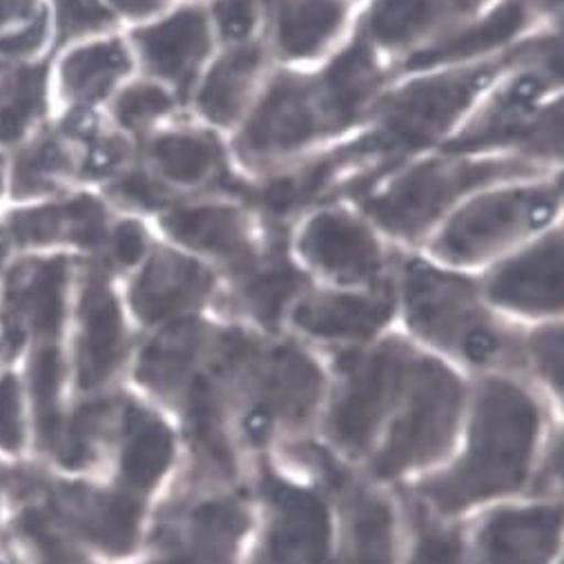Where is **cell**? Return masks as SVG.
<instances>
[{"mask_svg": "<svg viewBox=\"0 0 564 564\" xmlns=\"http://www.w3.org/2000/svg\"><path fill=\"white\" fill-rule=\"evenodd\" d=\"M395 83L389 61L355 28L317 67L274 65L230 134L243 176H257L359 132Z\"/></svg>", "mask_w": 564, "mask_h": 564, "instance_id": "obj_1", "label": "cell"}, {"mask_svg": "<svg viewBox=\"0 0 564 564\" xmlns=\"http://www.w3.org/2000/svg\"><path fill=\"white\" fill-rule=\"evenodd\" d=\"M529 41L531 36L487 61L398 78L370 121L341 141L357 172L341 202H348L402 163L440 150L476 108L482 94L527 54Z\"/></svg>", "mask_w": 564, "mask_h": 564, "instance_id": "obj_2", "label": "cell"}, {"mask_svg": "<svg viewBox=\"0 0 564 564\" xmlns=\"http://www.w3.org/2000/svg\"><path fill=\"white\" fill-rule=\"evenodd\" d=\"M540 431L538 400L507 375H489L476 393L466 453L448 471L420 482L413 489V505L446 518L524 489Z\"/></svg>", "mask_w": 564, "mask_h": 564, "instance_id": "obj_3", "label": "cell"}, {"mask_svg": "<svg viewBox=\"0 0 564 564\" xmlns=\"http://www.w3.org/2000/svg\"><path fill=\"white\" fill-rule=\"evenodd\" d=\"M540 163L516 154H457L433 150L402 163L352 195V204L400 250H422L442 221L487 187L546 176Z\"/></svg>", "mask_w": 564, "mask_h": 564, "instance_id": "obj_4", "label": "cell"}, {"mask_svg": "<svg viewBox=\"0 0 564 564\" xmlns=\"http://www.w3.org/2000/svg\"><path fill=\"white\" fill-rule=\"evenodd\" d=\"M562 36L546 28L440 148L457 154H516L557 170L562 161Z\"/></svg>", "mask_w": 564, "mask_h": 564, "instance_id": "obj_5", "label": "cell"}, {"mask_svg": "<svg viewBox=\"0 0 564 564\" xmlns=\"http://www.w3.org/2000/svg\"><path fill=\"white\" fill-rule=\"evenodd\" d=\"M395 297L406 328L431 348L485 370L524 368V330L485 302L478 276L402 250Z\"/></svg>", "mask_w": 564, "mask_h": 564, "instance_id": "obj_6", "label": "cell"}, {"mask_svg": "<svg viewBox=\"0 0 564 564\" xmlns=\"http://www.w3.org/2000/svg\"><path fill=\"white\" fill-rule=\"evenodd\" d=\"M326 391V375L295 337L254 330L232 375L228 413L235 442L261 448L311 424Z\"/></svg>", "mask_w": 564, "mask_h": 564, "instance_id": "obj_7", "label": "cell"}, {"mask_svg": "<svg viewBox=\"0 0 564 564\" xmlns=\"http://www.w3.org/2000/svg\"><path fill=\"white\" fill-rule=\"evenodd\" d=\"M562 210V174L500 183L459 204L422 246L431 261L471 270L522 248L557 226Z\"/></svg>", "mask_w": 564, "mask_h": 564, "instance_id": "obj_8", "label": "cell"}, {"mask_svg": "<svg viewBox=\"0 0 564 564\" xmlns=\"http://www.w3.org/2000/svg\"><path fill=\"white\" fill-rule=\"evenodd\" d=\"M417 355L420 348L400 335H382L370 344L337 350L326 417V437L335 451L348 459L375 451L400 404Z\"/></svg>", "mask_w": 564, "mask_h": 564, "instance_id": "obj_9", "label": "cell"}, {"mask_svg": "<svg viewBox=\"0 0 564 564\" xmlns=\"http://www.w3.org/2000/svg\"><path fill=\"white\" fill-rule=\"evenodd\" d=\"M466 389L437 357L417 355L389 429L370 459L372 474L393 480L437 462L453 446Z\"/></svg>", "mask_w": 564, "mask_h": 564, "instance_id": "obj_10", "label": "cell"}, {"mask_svg": "<svg viewBox=\"0 0 564 564\" xmlns=\"http://www.w3.org/2000/svg\"><path fill=\"white\" fill-rule=\"evenodd\" d=\"M291 250L315 284L335 289L391 286L402 254L348 202L304 215L291 232Z\"/></svg>", "mask_w": 564, "mask_h": 564, "instance_id": "obj_11", "label": "cell"}, {"mask_svg": "<svg viewBox=\"0 0 564 564\" xmlns=\"http://www.w3.org/2000/svg\"><path fill=\"white\" fill-rule=\"evenodd\" d=\"M248 527L250 511L239 494L193 480L161 513L148 564H237Z\"/></svg>", "mask_w": 564, "mask_h": 564, "instance_id": "obj_12", "label": "cell"}, {"mask_svg": "<svg viewBox=\"0 0 564 564\" xmlns=\"http://www.w3.org/2000/svg\"><path fill=\"white\" fill-rule=\"evenodd\" d=\"M156 219L167 243L206 261L221 279L246 270L276 235L286 232L268 226L246 202L232 195L181 199Z\"/></svg>", "mask_w": 564, "mask_h": 564, "instance_id": "obj_13", "label": "cell"}, {"mask_svg": "<svg viewBox=\"0 0 564 564\" xmlns=\"http://www.w3.org/2000/svg\"><path fill=\"white\" fill-rule=\"evenodd\" d=\"M54 540H78L110 555L137 549L143 522V498L126 489L87 485L34 487L23 507Z\"/></svg>", "mask_w": 564, "mask_h": 564, "instance_id": "obj_14", "label": "cell"}, {"mask_svg": "<svg viewBox=\"0 0 564 564\" xmlns=\"http://www.w3.org/2000/svg\"><path fill=\"white\" fill-rule=\"evenodd\" d=\"M139 159L178 199L237 197L243 181L221 132L187 115L145 137L139 143Z\"/></svg>", "mask_w": 564, "mask_h": 564, "instance_id": "obj_15", "label": "cell"}, {"mask_svg": "<svg viewBox=\"0 0 564 564\" xmlns=\"http://www.w3.org/2000/svg\"><path fill=\"white\" fill-rule=\"evenodd\" d=\"M221 293L224 279L215 268L167 241H154L130 274L128 306L145 328L156 330L217 311Z\"/></svg>", "mask_w": 564, "mask_h": 564, "instance_id": "obj_16", "label": "cell"}, {"mask_svg": "<svg viewBox=\"0 0 564 564\" xmlns=\"http://www.w3.org/2000/svg\"><path fill=\"white\" fill-rule=\"evenodd\" d=\"M263 505V535L257 564H330L333 522L326 498L279 476L261 462L257 478Z\"/></svg>", "mask_w": 564, "mask_h": 564, "instance_id": "obj_17", "label": "cell"}, {"mask_svg": "<svg viewBox=\"0 0 564 564\" xmlns=\"http://www.w3.org/2000/svg\"><path fill=\"white\" fill-rule=\"evenodd\" d=\"M130 50L148 78L170 87L187 106L219 45L206 6L174 3L167 12L132 30Z\"/></svg>", "mask_w": 564, "mask_h": 564, "instance_id": "obj_18", "label": "cell"}, {"mask_svg": "<svg viewBox=\"0 0 564 564\" xmlns=\"http://www.w3.org/2000/svg\"><path fill=\"white\" fill-rule=\"evenodd\" d=\"M313 284V276L291 250V232L276 235L254 263L224 279L217 313L259 333L279 335Z\"/></svg>", "mask_w": 564, "mask_h": 564, "instance_id": "obj_19", "label": "cell"}, {"mask_svg": "<svg viewBox=\"0 0 564 564\" xmlns=\"http://www.w3.org/2000/svg\"><path fill=\"white\" fill-rule=\"evenodd\" d=\"M485 302L500 315L538 322L562 313V228L553 226L478 274Z\"/></svg>", "mask_w": 564, "mask_h": 564, "instance_id": "obj_20", "label": "cell"}, {"mask_svg": "<svg viewBox=\"0 0 564 564\" xmlns=\"http://www.w3.org/2000/svg\"><path fill=\"white\" fill-rule=\"evenodd\" d=\"M395 317V281L382 289L313 284L293 306L286 326L308 341L346 350L380 339Z\"/></svg>", "mask_w": 564, "mask_h": 564, "instance_id": "obj_21", "label": "cell"}, {"mask_svg": "<svg viewBox=\"0 0 564 564\" xmlns=\"http://www.w3.org/2000/svg\"><path fill=\"white\" fill-rule=\"evenodd\" d=\"M326 489L339 500L341 546L330 564H395L398 518L393 505L378 491L357 482L319 446H302Z\"/></svg>", "mask_w": 564, "mask_h": 564, "instance_id": "obj_22", "label": "cell"}, {"mask_svg": "<svg viewBox=\"0 0 564 564\" xmlns=\"http://www.w3.org/2000/svg\"><path fill=\"white\" fill-rule=\"evenodd\" d=\"M265 43L274 65L306 67L337 52L355 28L352 0H261Z\"/></svg>", "mask_w": 564, "mask_h": 564, "instance_id": "obj_23", "label": "cell"}, {"mask_svg": "<svg viewBox=\"0 0 564 564\" xmlns=\"http://www.w3.org/2000/svg\"><path fill=\"white\" fill-rule=\"evenodd\" d=\"M494 0H368L355 30L391 69L413 52L451 34L487 10Z\"/></svg>", "mask_w": 564, "mask_h": 564, "instance_id": "obj_24", "label": "cell"}, {"mask_svg": "<svg viewBox=\"0 0 564 564\" xmlns=\"http://www.w3.org/2000/svg\"><path fill=\"white\" fill-rule=\"evenodd\" d=\"M272 67L274 61L261 39L219 47L187 99V112L221 134H232L257 101Z\"/></svg>", "mask_w": 564, "mask_h": 564, "instance_id": "obj_25", "label": "cell"}, {"mask_svg": "<svg viewBox=\"0 0 564 564\" xmlns=\"http://www.w3.org/2000/svg\"><path fill=\"white\" fill-rule=\"evenodd\" d=\"M130 352V330L106 270H91L78 297L76 382L85 393L104 389Z\"/></svg>", "mask_w": 564, "mask_h": 564, "instance_id": "obj_26", "label": "cell"}, {"mask_svg": "<svg viewBox=\"0 0 564 564\" xmlns=\"http://www.w3.org/2000/svg\"><path fill=\"white\" fill-rule=\"evenodd\" d=\"M557 507L500 509L466 540L468 564H549L560 544Z\"/></svg>", "mask_w": 564, "mask_h": 564, "instance_id": "obj_27", "label": "cell"}, {"mask_svg": "<svg viewBox=\"0 0 564 564\" xmlns=\"http://www.w3.org/2000/svg\"><path fill=\"white\" fill-rule=\"evenodd\" d=\"M69 281V261L54 257L30 263L17 272L8 289L3 348L14 352L30 333L54 339L65 319V293Z\"/></svg>", "mask_w": 564, "mask_h": 564, "instance_id": "obj_28", "label": "cell"}, {"mask_svg": "<svg viewBox=\"0 0 564 564\" xmlns=\"http://www.w3.org/2000/svg\"><path fill=\"white\" fill-rule=\"evenodd\" d=\"M115 444L119 446V487L145 496L174 459V435L167 424L134 400H121Z\"/></svg>", "mask_w": 564, "mask_h": 564, "instance_id": "obj_29", "label": "cell"}, {"mask_svg": "<svg viewBox=\"0 0 564 564\" xmlns=\"http://www.w3.org/2000/svg\"><path fill=\"white\" fill-rule=\"evenodd\" d=\"M110 228L106 204L91 195H78L69 202L23 210L12 217V232L21 243L67 241L99 250L106 246Z\"/></svg>", "mask_w": 564, "mask_h": 564, "instance_id": "obj_30", "label": "cell"}, {"mask_svg": "<svg viewBox=\"0 0 564 564\" xmlns=\"http://www.w3.org/2000/svg\"><path fill=\"white\" fill-rule=\"evenodd\" d=\"M137 61L130 43L106 39L74 50L61 65V80L76 108L97 106L119 91V85L132 74Z\"/></svg>", "mask_w": 564, "mask_h": 564, "instance_id": "obj_31", "label": "cell"}, {"mask_svg": "<svg viewBox=\"0 0 564 564\" xmlns=\"http://www.w3.org/2000/svg\"><path fill=\"white\" fill-rule=\"evenodd\" d=\"M121 400H94L83 404L69 422L61 424V431L52 444V453L72 471L91 466L104 453V448L115 442L119 424Z\"/></svg>", "mask_w": 564, "mask_h": 564, "instance_id": "obj_32", "label": "cell"}, {"mask_svg": "<svg viewBox=\"0 0 564 564\" xmlns=\"http://www.w3.org/2000/svg\"><path fill=\"white\" fill-rule=\"evenodd\" d=\"M112 115L117 128L132 141L141 143L154 130L185 117L187 106L170 87L145 76L123 85L115 94Z\"/></svg>", "mask_w": 564, "mask_h": 564, "instance_id": "obj_33", "label": "cell"}, {"mask_svg": "<svg viewBox=\"0 0 564 564\" xmlns=\"http://www.w3.org/2000/svg\"><path fill=\"white\" fill-rule=\"evenodd\" d=\"M45 104V69L21 67L0 80V141H17L41 115Z\"/></svg>", "mask_w": 564, "mask_h": 564, "instance_id": "obj_34", "label": "cell"}, {"mask_svg": "<svg viewBox=\"0 0 564 564\" xmlns=\"http://www.w3.org/2000/svg\"><path fill=\"white\" fill-rule=\"evenodd\" d=\"M61 384H63V357L56 344H43L30 366V389L36 411V429L41 444L50 451L63 417L58 409L61 400Z\"/></svg>", "mask_w": 564, "mask_h": 564, "instance_id": "obj_35", "label": "cell"}, {"mask_svg": "<svg viewBox=\"0 0 564 564\" xmlns=\"http://www.w3.org/2000/svg\"><path fill=\"white\" fill-rule=\"evenodd\" d=\"M415 544L409 564H468L466 538L420 505L411 507Z\"/></svg>", "mask_w": 564, "mask_h": 564, "instance_id": "obj_36", "label": "cell"}, {"mask_svg": "<svg viewBox=\"0 0 564 564\" xmlns=\"http://www.w3.org/2000/svg\"><path fill=\"white\" fill-rule=\"evenodd\" d=\"M108 195L115 204L132 213L156 217L176 202H181L159 178L150 174L141 159H137L132 165H128L123 172L108 181Z\"/></svg>", "mask_w": 564, "mask_h": 564, "instance_id": "obj_37", "label": "cell"}, {"mask_svg": "<svg viewBox=\"0 0 564 564\" xmlns=\"http://www.w3.org/2000/svg\"><path fill=\"white\" fill-rule=\"evenodd\" d=\"M72 170V156L56 139H45L28 150L14 170V193L19 197L43 195L56 187L58 178Z\"/></svg>", "mask_w": 564, "mask_h": 564, "instance_id": "obj_38", "label": "cell"}, {"mask_svg": "<svg viewBox=\"0 0 564 564\" xmlns=\"http://www.w3.org/2000/svg\"><path fill=\"white\" fill-rule=\"evenodd\" d=\"M206 12L219 47L261 39V0H208Z\"/></svg>", "mask_w": 564, "mask_h": 564, "instance_id": "obj_39", "label": "cell"}, {"mask_svg": "<svg viewBox=\"0 0 564 564\" xmlns=\"http://www.w3.org/2000/svg\"><path fill=\"white\" fill-rule=\"evenodd\" d=\"M522 359L524 368L533 370L553 393H562V326L557 319L524 330Z\"/></svg>", "mask_w": 564, "mask_h": 564, "instance_id": "obj_40", "label": "cell"}, {"mask_svg": "<svg viewBox=\"0 0 564 564\" xmlns=\"http://www.w3.org/2000/svg\"><path fill=\"white\" fill-rule=\"evenodd\" d=\"M58 39H78L97 34L117 23V14L101 0H54Z\"/></svg>", "mask_w": 564, "mask_h": 564, "instance_id": "obj_41", "label": "cell"}, {"mask_svg": "<svg viewBox=\"0 0 564 564\" xmlns=\"http://www.w3.org/2000/svg\"><path fill=\"white\" fill-rule=\"evenodd\" d=\"M152 243L154 239L145 224H141L139 219H123L112 224L104 248H108L112 265L132 272L145 259Z\"/></svg>", "mask_w": 564, "mask_h": 564, "instance_id": "obj_42", "label": "cell"}, {"mask_svg": "<svg viewBox=\"0 0 564 564\" xmlns=\"http://www.w3.org/2000/svg\"><path fill=\"white\" fill-rule=\"evenodd\" d=\"M25 442L21 387L14 375L0 378V448L17 453Z\"/></svg>", "mask_w": 564, "mask_h": 564, "instance_id": "obj_43", "label": "cell"}, {"mask_svg": "<svg viewBox=\"0 0 564 564\" xmlns=\"http://www.w3.org/2000/svg\"><path fill=\"white\" fill-rule=\"evenodd\" d=\"M47 34V14L43 12L30 28H25L21 34L17 36H8V39H0V54H8V56H21V54H30L34 52L43 39Z\"/></svg>", "mask_w": 564, "mask_h": 564, "instance_id": "obj_44", "label": "cell"}, {"mask_svg": "<svg viewBox=\"0 0 564 564\" xmlns=\"http://www.w3.org/2000/svg\"><path fill=\"white\" fill-rule=\"evenodd\" d=\"M106 6L115 14H123L126 19L145 23L167 12L174 6V0H106Z\"/></svg>", "mask_w": 564, "mask_h": 564, "instance_id": "obj_45", "label": "cell"}, {"mask_svg": "<svg viewBox=\"0 0 564 564\" xmlns=\"http://www.w3.org/2000/svg\"><path fill=\"white\" fill-rule=\"evenodd\" d=\"M34 0H0V25L32 14Z\"/></svg>", "mask_w": 564, "mask_h": 564, "instance_id": "obj_46", "label": "cell"}, {"mask_svg": "<svg viewBox=\"0 0 564 564\" xmlns=\"http://www.w3.org/2000/svg\"><path fill=\"white\" fill-rule=\"evenodd\" d=\"M36 553H39V564H85L80 557H76L69 551V546H52Z\"/></svg>", "mask_w": 564, "mask_h": 564, "instance_id": "obj_47", "label": "cell"}, {"mask_svg": "<svg viewBox=\"0 0 564 564\" xmlns=\"http://www.w3.org/2000/svg\"><path fill=\"white\" fill-rule=\"evenodd\" d=\"M3 254H6V239L0 235V259H3Z\"/></svg>", "mask_w": 564, "mask_h": 564, "instance_id": "obj_48", "label": "cell"}, {"mask_svg": "<svg viewBox=\"0 0 564 564\" xmlns=\"http://www.w3.org/2000/svg\"><path fill=\"white\" fill-rule=\"evenodd\" d=\"M352 3H355V0H352Z\"/></svg>", "mask_w": 564, "mask_h": 564, "instance_id": "obj_49", "label": "cell"}]
</instances>
